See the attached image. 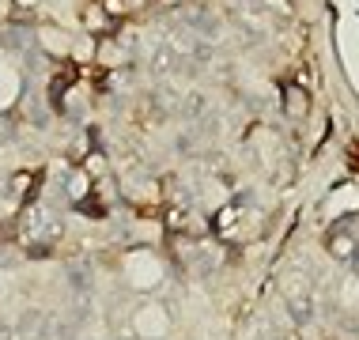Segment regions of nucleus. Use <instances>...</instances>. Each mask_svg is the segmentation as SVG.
<instances>
[{"label": "nucleus", "mask_w": 359, "mask_h": 340, "mask_svg": "<svg viewBox=\"0 0 359 340\" xmlns=\"http://www.w3.org/2000/svg\"><path fill=\"white\" fill-rule=\"evenodd\" d=\"M287 303H291V318H295V322H310V318H314V299L310 295H295V291H291Z\"/></svg>", "instance_id": "nucleus-2"}, {"label": "nucleus", "mask_w": 359, "mask_h": 340, "mask_svg": "<svg viewBox=\"0 0 359 340\" xmlns=\"http://www.w3.org/2000/svg\"><path fill=\"white\" fill-rule=\"evenodd\" d=\"M329 254L337 261H355V238L352 235H333L329 238Z\"/></svg>", "instance_id": "nucleus-1"}]
</instances>
